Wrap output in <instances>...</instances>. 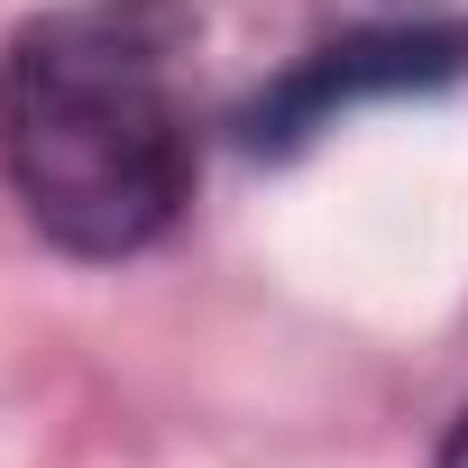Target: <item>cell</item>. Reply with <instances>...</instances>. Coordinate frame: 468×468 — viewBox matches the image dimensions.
<instances>
[{"mask_svg":"<svg viewBox=\"0 0 468 468\" xmlns=\"http://www.w3.org/2000/svg\"><path fill=\"white\" fill-rule=\"evenodd\" d=\"M431 468H468V413H459V431L441 441V459H431Z\"/></svg>","mask_w":468,"mask_h":468,"instance_id":"obj_3","label":"cell"},{"mask_svg":"<svg viewBox=\"0 0 468 468\" xmlns=\"http://www.w3.org/2000/svg\"><path fill=\"white\" fill-rule=\"evenodd\" d=\"M175 0H65L0 56V165L28 220L74 258H129L193 184Z\"/></svg>","mask_w":468,"mask_h":468,"instance_id":"obj_1","label":"cell"},{"mask_svg":"<svg viewBox=\"0 0 468 468\" xmlns=\"http://www.w3.org/2000/svg\"><path fill=\"white\" fill-rule=\"evenodd\" d=\"M468 65V37L459 28H422V37H349V47H322L276 101H258V147L276 138H303V129H322L340 101H358V92H404V83H441V74H459Z\"/></svg>","mask_w":468,"mask_h":468,"instance_id":"obj_2","label":"cell"}]
</instances>
